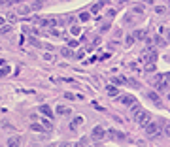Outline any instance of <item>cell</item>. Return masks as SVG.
<instances>
[{
    "mask_svg": "<svg viewBox=\"0 0 170 147\" xmlns=\"http://www.w3.org/2000/svg\"><path fill=\"white\" fill-rule=\"evenodd\" d=\"M132 119H134L136 123H138V125L146 126V125L149 123V121H151V115H149V113L146 111L144 107H140L138 104H136V106H132Z\"/></svg>",
    "mask_w": 170,
    "mask_h": 147,
    "instance_id": "6da1fadb",
    "label": "cell"
},
{
    "mask_svg": "<svg viewBox=\"0 0 170 147\" xmlns=\"http://www.w3.org/2000/svg\"><path fill=\"white\" fill-rule=\"evenodd\" d=\"M106 138V128H102V126H94L93 132H91V140H94V142H100V140Z\"/></svg>",
    "mask_w": 170,
    "mask_h": 147,
    "instance_id": "7a4b0ae2",
    "label": "cell"
},
{
    "mask_svg": "<svg viewBox=\"0 0 170 147\" xmlns=\"http://www.w3.org/2000/svg\"><path fill=\"white\" fill-rule=\"evenodd\" d=\"M144 128H146V134H148V136H157V134H159V125L153 123V121H149Z\"/></svg>",
    "mask_w": 170,
    "mask_h": 147,
    "instance_id": "3957f363",
    "label": "cell"
},
{
    "mask_svg": "<svg viewBox=\"0 0 170 147\" xmlns=\"http://www.w3.org/2000/svg\"><path fill=\"white\" fill-rule=\"evenodd\" d=\"M119 102L121 104H125V106H136V98L134 96H130V94H123V96H119Z\"/></svg>",
    "mask_w": 170,
    "mask_h": 147,
    "instance_id": "277c9868",
    "label": "cell"
},
{
    "mask_svg": "<svg viewBox=\"0 0 170 147\" xmlns=\"http://www.w3.org/2000/svg\"><path fill=\"white\" fill-rule=\"evenodd\" d=\"M40 113L44 117H47V119H53V109H51L47 104H42V106H40Z\"/></svg>",
    "mask_w": 170,
    "mask_h": 147,
    "instance_id": "5b68a950",
    "label": "cell"
},
{
    "mask_svg": "<svg viewBox=\"0 0 170 147\" xmlns=\"http://www.w3.org/2000/svg\"><path fill=\"white\" fill-rule=\"evenodd\" d=\"M6 145L8 147H19L21 145V138H19V136H9L8 142H6Z\"/></svg>",
    "mask_w": 170,
    "mask_h": 147,
    "instance_id": "8992f818",
    "label": "cell"
},
{
    "mask_svg": "<svg viewBox=\"0 0 170 147\" xmlns=\"http://www.w3.org/2000/svg\"><path fill=\"white\" fill-rule=\"evenodd\" d=\"M157 91L159 93H168V79H165V81H157Z\"/></svg>",
    "mask_w": 170,
    "mask_h": 147,
    "instance_id": "52a82bcc",
    "label": "cell"
},
{
    "mask_svg": "<svg viewBox=\"0 0 170 147\" xmlns=\"http://www.w3.org/2000/svg\"><path fill=\"white\" fill-rule=\"evenodd\" d=\"M144 60H146V62H149V64H153L157 60V53L155 51H148V53H146V57H144Z\"/></svg>",
    "mask_w": 170,
    "mask_h": 147,
    "instance_id": "ba28073f",
    "label": "cell"
},
{
    "mask_svg": "<svg viewBox=\"0 0 170 147\" xmlns=\"http://www.w3.org/2000/svg\"><path fill=\"white\" fill-rule=\"evenodd\" d=\"M106 91H108V94H110V96H119V89H117L115 85H108Z\"/></svg>",
    "mask_w": 170,
    "mask_h": 147,
    "instance_id": "9c48e42d",
    "label": "cell"
},
{
    "mask_svg": "<svg viewBox=\"0 0 170 147\" xmlns=\"http://www.w3.org/2000/svg\"><path fill=\"white\" fill-rule=\"evenodd\" d=\"M42 126H44V128L45 130H51V128H53V123H51V119H47V117H42Z\"/></svg>",
    "mask_w": 170,
    "mask_h": 147,
    "instance_id": "30bf717a",
    "label": "cell"
},
{
    "mask_svg": "<svg viewBox=\"0 0 170 147\" xmlns=\"http://www.w3.org/2000/svg\"><path fill=\"white\" fill-rule=\"evenodd\" d=\"M57 113H59V115H70L72 109H70V107H66V106H59L57 107Z\"/></svg>",
    "mask_w": 170,
    "mask_h": 147,
    "instance_id": "8fae6325",
    "label": "cell"
},
{
    "mask_svg": "<svg viewBox=\"0 0 170 147\" xmlns=\"http://www.w3.org/2000/svg\"><path fill=\"white\" fill-rule=\"evenodd\" d=\"M110 136H112L113 140H125V136H123V132H117L115 128H112V130H110Z\"/></svg>",
    "mask_w": 170,
    "mask_h": 147,
    "instance_id": "7c38bea8",
    "label": "cell"
},
{
    "mask_svg": "<svg viewBox=\"0 0 170 147\" xmlns=\"http://www.w3.org/2000/svg\"><path fill=\"white\" fill-rule=\"evenodd\" d=\"M144 38H148V32H146V30L140 28V30L134 32V40H144Z\"/></svg>",
    "mask_w": 170,
    "mask_h": 147,
    "instance_id": "4fadbf2b",
    "label": "cell"
},
{
    "mask_svg": "<svg viewBox=\"0 0 170 147\" xmlns=\"http://www.w3.org/2000/svg\"><path fill=\"white\" fill-rule=\"evenodd\" d=\"M61 55L66 57V58H70V57H74V51H72L70 47H63V49H61Z\"/></svg>",
    "mask_w": 170,
    "mask_h": 147,
    "instance_id": "5bb4252c",
    "label": "cell"
},
{
    "mask_svg": "<svg viewBox=\"0 0 170 147\" xmlns=\"http://www.w3.org/2000/svg\"><path fill=\"white\" fill-rule=\"evenodd\" d=\"M102 8H104V2L100 0V2H96V4H94L93 8H91V13H98V11H100Z\"/></svg>",
    "mask_w": 170,
    "mask_h": 147,
    "instance_id": "9a60e30c",
    "label": "cell"
},
{
    "mask_svg": "<svg viewBox=\"0 0 170 147\" xmlns=\"http://www.w3.org/2000/svg\"><path fill=\"white\" fill-rule=\"evenodd\" d=\"M30 130H34V132H42V134L45 132V128H44L42 125H38V123H32V125H30Z\"/></svg>",
    "mask_w": 170,
    "mask_h": 147,
    "instance_id": "2e32d148",
    "label": "cell"
},
{
    "mask_svg": "<svg viewBox=\"0 0 170 147\" xmlns=\"http://www.w3.org/2000/svg\"><path fill=\"white\" fill-rule=\"evenodd\" d=\"M81 123H83V117H76V119H74V123H72V125H70V128L74 130V128H76V126H80Z\"/></svg>",
    "mask_w": 170,
    "mask_h": 147,
    "instance_id": "e0dca14e",
    "label": "cell"
},
{
    "mask_svg": "<svg viewBox=\"0 0 170 147\" xmlns=\"http://www.w3.org/2000/svg\"><path fill=\"white\" fill-rule=\"evenodd\" d=\"M125 79H127V77H113L112 83L115 85V87H117V85H125Z\"/></svg>",
    "mask_w": 170,
    "mask_h": 147,
    "instance_id": "ac0fdd59",
    "label": "cell"
},
{
    "mask_svg": "<svg viewBox=\"0 0 170 147\" xmlns=\"http://www.w3.org/2000/svg\"><path fill=\"white\" fill-rule=\"evenodd\" d=\"M125 85H130V87H136V89L140 87V83H138L136 79H132V77H130V79H125Z\"/></svg>",
    "mask_w": 170,
    "mask_h": 147,
    "instance_id": "d6986e66",
    "label": "cell"
},
{
    "mask_svg": "<svg viewBox=\"0 0 170 147\" xmlns=\"http://www.w3.org/2000/svg\"><path fill=\"white\" fill-rule=\"evenodd\" d=\"M148 98L155 100V102H157V106H163V104H161V100H159V96H157V93H148Z\"/></svg>",
    "mask_w": 170,
    "mask_h": 147,
    "instance_id": "ffe728a7",
    "label": "cell"
},
{
    "mask_svg": "<svg viewBox=\"0 0 170 147\" xmlns=\"http://www.w3.org/2000/svg\"><path fill=\"white\" fill-rule=\"evenodd\" d=\"M9 72H11V68L9 66H4V68H0V77H6L9 74Z\"/></svg>",
    "mask_w": 170,
    "mask_h": 147,
    "instance_id": "44dd1931",
    "label": "cell"
},
{
    "mask_svg": "<svg viewBox=\"0 0 170 147\" xmlns=\"http://www.w3.org/2000/svg\"><path fill=\"white\" fill-rule=\"evenodd\" d=\"M42 58H44V60H47V62H51V60H53V53H49V51H47V53H44L42 55Z\"/></svg>",
    "mask_w": 170,
    "mask_h": 147,
    "instance_id": "7402d4cb",
    "label": "cell"
},
{
    "mask_svg": "<svg viewBox=\"0 0 170 147\" xmlns=\"http://www.w3.org/2000/svg\"><path fill=\"white\" fill-rule=\"evenodd\" d=\"M66 44H68V47H70V49H74V47H78V44H80V42L72 38V40H68V42H66Z\"/></svg>",
    "mask_w": 170,
    "mask_h": 147,
    "instance_id": "603a6c76",
    "label": "cell"
},
{
    "mask_svg": "<svg viewBox=\"0 0 170 147\" xmlns=\"http://www.w3.org/2000/svg\"><path fill=\"white\" fill-rule=\"evenodd\" d=\"M30 44L34 45V47H42V42H40V40H36V38H30Z\"/></svg>",
    "mask_w": 170,
    "mask_h": 147,
    "instance_id": "cb8c5ba5",
    "label": "cell"
},
{
    "mask_svg": "<svg viewBox=\"0 0 170 147\" xmlns=\"http://www.w3.org/2000/svg\"><path fill=\"white\" fill-rule=\"evenodd\" d=\"M70 32L76 36V34H80V32H81V28H80V27H70Z\"/></svg>",
    "mask_w": 170,
    "mask_h": 147,
    "instance_id": "d4e9b609",
    "label": "cell"
},
{
    "mask_svg": "<svg viewBox=\"0 0 170 147\" xmlns=\"http://www.w3.org/2000/svg\"><path fill=\"white\" fill-rule=\"evenodd\" d=\"M155 11H157V13H166V8H165V6H157Z\"/></svg>",
    "mask_w": 170,
    "mask_h": 147,
    "instance_id": "484cf974",
    "label": "cell"
},
{
    "mask_svg": "<svg viewBox=\"0 0 170 147\" xmlns=\"http://www.w3.org/2000/svg\"><path fill=\"white\" fill-rule=\"evenodd\" d=\"M89 17H91V15L87 13V11H83V13L80 15V19H81V21H89Z\"/></svg>",
    "mask_w": 170,
    "mask_h": 147,
    "instance_id": "4316f807",
    "label": "cell"
},
{
    "mask_svg": "<svg viewBox=\"0 0 170 147\" xmlns=\"http://www.w3.org/2000/svg\"><path fill=\"white\" fill-rule=\"evenodd\" d=\"M11 30V27H8V25H2V27H0V32H2V34H4V32H9Z\"/></svg>",
    "mask_w": 170,
    "mask_h": 147,
    "instance_id": "83f0119b",
    "label": "cell"
},
{
    "mask_svg": "<svg viewBox=\"0 0 170 147\" xmlns=\"http://www.w3.org/2000/svg\"><path fill=\"white\" fill-rule=\"evenodd\" d=\"M155 42H157L159 45H166V40H163L161 36H157V38H155Z\"/></svg>",
    "mask_w": 170,
    "mask_h": 147,
    "instance_id": "f1b7e54d",
    "label": "cell"
},
{
    "mask_svg": "<svg viewBox=\"0 0 170 147\" xmlns=\"http://www.w3.org/2000/svg\"><path fill=\"white\" fill-rule=\"evenodd\" d=\"M132 11H134V13H142L144 8H142V6H134V8H132Z\"/></svg>",
    "mask_w": 170,
    "mask_h": 147,
    "instance_id": "f546056e",
    "label": "cell"
},
{
    "mask_svg": "<svg viewBox=\"0 0 170 147\" xmlns=\"http://www.w3.org/2000/svg\"><path fill=\"white\" fill-rule=\"evenodd\" d=\"M146 72H155V64H146Z\"/></svg>",
    "mask_w": 170,
    "mask_h": 147,
    "instance_id": "4dcf8cb0",
    "label": "cell"
},
{
    "mask_svg": "<svg viewBox=\"0 0 170 147\" xmlns=\"http://www.w3.org/2000/svg\"><path fill=\"white\" fill-rule=\"evenodd\" d=\"M42 45H44V47L47 49V51H49V53H51V51H53V49H55V47H53V45H51V44H42Z\"/></svg>",
    "mask_w": 170,
    "mask_h": 147,
    "instance_id": "1f68e13d",
    "label": "cell"
},
{
    "mask_svg": "<svg viewBox=\"0 0 170 147\" xmlns=\"http://www.w3.org/2000/svg\"><path fill=\"white\" fill-rule=\"evenodd\" d=\"M64 96H66L68 100H74V98H76V96H74V94H72V93H66V94H64Z\"/></svg>",
    "mask_w": 170,
    "mask_h": 147,
    "instance_id": "d6a6232c",
    "label": "cell"
},
{
    "mask_svg": "<svg viewBox=\"0 0 170 147\" xmlns=\"http://www.w3.org/2000/svg\"><path fill=\"white\" fill-rule=\"evenodd\" d=\"M127 44H134V36H129V38H127Z\"/></svg>",
    "mask_w": 170,
    "mask_h": 147,
    "instance_id": "836d02e7",
    "label": "cell"
},
{
    "mask_svg": "<svg viewBox=\"0 0 170 147\" xmlns=\"http://www.w3.org/2000/svg\"><path fill=\"white\" fill-rule=\"evenodd\" d=\"M2 25H4V19H2V17H0V27H2Z\"/></svg>",
    "mask_w": 170,
    "mask_h": 147,
    "instance_id": "e575fe53",
    "label": "cell"
},
{
    "mask_svg": "<svg viewBox=\"0 0 170 147\" xmlns=\"http://www.w3.org/2000/svg\"><path fill=\"white\" fill-rule=\"evenodd\" d=\"M144 2H148V4H153V0H144Z\"/></svg>",
    "mask_w": 170,
    "mask_h": 147,
    "instance_id": "d590c367",
    "label": "cell"
}]
</instances>
